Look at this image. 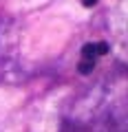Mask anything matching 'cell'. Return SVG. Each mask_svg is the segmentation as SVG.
Listing matches in <instances>:
<instances>
[{"mask_svg":"<svg viewBox=\"0 0 128 132\" xmlns=\"http://www.w3.org/2000/svg\"><path fill=\"white\" fill-rule=\"evenodd\" d=\"M108 51V46L106 44H86L84 48H82V64H80V71L82 73H88L91 68H93L95 64V57L102 55V53Z\"/></svg>","mask_w":128,"mask_h":132,"instance_id":"obj_1","label":"cell"},{"mask_svg":"<svg viewBox=\"0 0 128 132\" xmlns=\"http://www.w3.org/2000/svg\"><path fill=\"white\" fill-rule=\"evenodd\" d=\"M95 2H97V0H82V5H84V7H93Z\"/></svg>","mask_w":128,"mask_h":132,"instance_id":"obj_2","label":"cell"}]
</instances>
